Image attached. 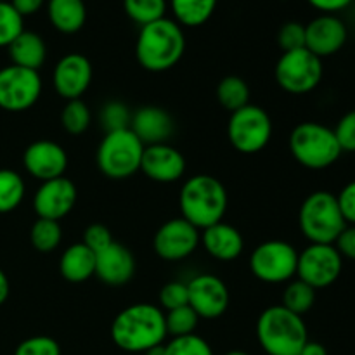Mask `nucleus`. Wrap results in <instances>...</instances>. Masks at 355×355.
I'll return each instance as SVG.
<instances>
[{"instance_id": "48", "label": "nucleus", "mask_w": 355, "mask_h": 355, "mask_svg": "<svg viewBox=\"0 0 355 355\" xmlns=\"http://www.w3.org/2000/svg\"><path fill=\"white\" fill-rule=\"evenodd\" d=\"M224 355H250V354L243 352V350H231V352H227V354H224Z\"/></svg>"}, {"instance_id": "41", "label": "nucleus", "mask_w": 355, "mask_h": 355, "mask_svg": "<svg viewBox=\"0 0 355 355\" xmlns=\"http://www.w3.org/2000/svg\"><path fill=\"white\" fill-rule=\"evenodd\" d=\"M83 245L89 250H92L94 253L103 252L104 248L114 243L113 234H111L110 229L103 224H92L85 229L83 232Z\"/></svg>"}, {"instance_id": "29", "label": "nucleus", "mask_w": 355, "mask_h": 355, "mask_svg": "<svg viewBox=\"0 0 355 355\" xmlns=\"http://www.w3.org/2000/svg\"><path fill=\"white\" fill-rule=\"evenodd\" d=\"M315 290L300 279H291L286 284L281 298V305L297 315H304L314 307Z\"/></svg>"}, {"instance_id": "28", "label": "nucleus", "mask_w": 355, "mask_h": 355, "mask_svg": "<svg viewBox=\"0 0 355 355\" xmlns=\"http://www.w3.org/2000/svg\"><path fill=\"white\" fill-rule=\"evenodd\" d=\"M26 194L24 179L10 168H0V214H10L23 203Z\"/></svg>"}, {"instance_id": "32", "label": "nucleus", "mask_w": 355, "mask_h": 355, "mask_svg": "<svg viewBox=\"0 0 355 355\" xmlns=\"http://www.w3.org/2000/svg\"><path fill=\"white\" fill-rule=\"evenodd\" d=\"M92 113L82 99L66 101L61 111V125L68 134L80 135L90 127Z\"/></svg>"}, {"instance_id": "7", "label": "nucleus", "mask_w": 355, "mask_h": 355, "mask_svg": "<svg viewBox=\"0 0 355 355\" xmlns=\"http://www.w3.org/2000/svg\"><path fill=\"white\" fill-rule=\"evenodd\" d=\"M144 148L130 128L106 132L97 148V166L107 179L125 180L141 172Z\"/></svg>"}, {"instance_id": "27", "label": "nucleus", "mask_w": 355, "mask_h": 355, "mask_svg": "<svg viewBox=\"0 0 355 355\" xmlns=\"http://www.w3.org/2000/svg\"><path fill=\"white\" fill-rule=\"evenodd\" d=\"M217 101L229 113L241 110L250 104V87L241 76L229 75L217 85Z\"/></svg>"}, {"instance_id": "46", "label": "nucleus", "mask_w": 355, "mask_h": 355, "mask_svg": "<svg viewBox=\"0 0 355 355\" xmlns=\"http://www.w3.org/2000/svg\"><path fill=\"white\" fill-rule=\"evenodd\" d=\"M298 355H328V350H326V347L322 345V343L311 342V340H309Z\"/></svg>"}, {"instance_id": "47", "label": "nucleus", "mask_w": 355, "mask_h": 355, "mask_svg": "<svg viewBox=\"0 0 355 355\" xmlns=\"http://www.w3.org/2000/svg\"><path fill=\"white\" fill-rule=\"evenodd\" d=\"M9 293H10L9 279H7L6 272H3V270L0 269V305L6 304L7 298H9Z\"/></svg>"}, {"instance_id": "1", "label": "nucleus", "mask_w": 355, "mask_h": 355, "mask_svg": "<svg viewBox=\"0 0 355 355\" xmlns=\"http://www.w3.org/2000/svg\"><path fill=\"white\" fill-rule=\"evenodd\" d=\"M165 312L158 305L134 304L123 309L111 324V340L128 354H146L165 343Z\"/></svg>"}, {"instance_id": "38", "label": "nucleus", "mask_w": 355, "mask_h": 355, "mask_svg": "<svg viewBox=\"0 0 355 355\" xmlns=\"http://www.w3.org/2000/svg\"><path fill=\"white\" fill-rule=\"evenodd\" d=\"M14 355H61V347L51 336H31L16 347Z\"/></svg>"}, {"instance_id": "42", "label": "nucleus", "mask_w": 355, "mask_h": 355, "mask_svg": "<svg viewBox=\"0 0 355 355\" xmlns=\"http://www.w3.org/2000/svg\"><path fill=\"white\" fill-rule=\"evenodd\" d=\"M336 200H338L340 210H342L343 218H345L347 225H355V180L347 184L338 194H336Z\"/></svg>"}, {"instance_id": "19", "label": "nucleus", "mask_w": 355, "mask_h": 355, "mask_svg": "<svg viewBox=\"0 0 355 355\" xmlns=\"http://www.w3.org/2000/svg\"><path fill=\"white\" fill-rule=\"evenodd\" d=\"M141 172L158 184H173L186 173V158L170 144L146 146L142 153Z\"/></svg>"}, {"instance_id": "4", "label": "nucleus", "mask_w": 355, "mask_h": 355, "mask_svg": "<svg viewBox=\"0 0 355 355\" xmlns=\"http://www.w3.org/2000/svg\"><path fill=\"white\" fill-rule=\"evenodd\" d=\"M257 340L267 355H298L309 342V331L302 315L272 305L257 321Z\"/></svg>"}, {"instance_id": "43", "label": "nucleus", "mask_w": 355, "mask_h": 355, "mask_svg": "<svg viewBox=\"0 0 355 355\" xmlns=\"http://www.w3.org/2000/svg\"><path fill=\"white\" fill-rule=\"evenodd\" d=\"M335 248L342 255V259H349L355 262V225H347L335 241Z\"/></svg>"}, {"instance_id": "8", "label": "nucleus", "mask_w": 355, "mask_h": 355, "mask_svg": "<svg viewBox=\"0 0 355 355\" xmlns=\"http://www.w3.org/2000/svg\"><path fill=\"white\" fill-rule=\"evenodd\" d=\"M272 120L263 107L246 104L231 113L227 121V139L241 155H257L263 151L272 137Z\"/></svg>"}, {"instance_id": "31", "label": "nucleus", "mask_w": 355, "mask_h": 355, "mask_svg": "<svg viewBox=\"0 0 355 355\" xmlns=\"http://www.w3.org/2000/svg\"><path fill=\"white\" fill-rule=\"evenodd\" d=\"M123 7L127 16L139 26H146L149 23L163 19L168 2L166 0H123Z\"/></svg>"}, {"instance_id": "39", "label": "nucleus", "mask_w": 355, "mask_h": 355, "mask_svg": "<svg viewBox=\"0 0 355 355\" xmlns=\"http://www.w3.org/2000/svg\"><path fill=\"white\" fill-rule=\"evenodd\" d=\"M277 42L283 52L297 51V49L305 47V24L297 23V21H288L281 26Z\"/></svg>"}, {"instance_id": "36", "label": "nucleus", "mask_w": 355, "mask_h": 355, "mask_svg": "<svg viewBox=\"0 0 355 355\" xmlns=\"http://www.w3.org/2000/svg\"><path fill=\"white\" fill-rule=\"evenodd\" d=\"M101 125L106 132H114L121 130V128L130 127L132 113L128 111V107L123 103H118V101H111V103L104 104L103 110L99 114Z\"/></svg>"}, {"instance_id": "45", "label": "nucleus", "mask_w": 355, "mask_h": 355, "mask_svg": "<svg viewBox=\"0 0 355 355\" xmlns=\"http://www.w3.org/2000/svg\"><path fill=\"white\" fill-rule=\"evenodd\" d=\"M10 6L16 9L21 17H26L38 12L45 6V0H10Z\"/></svg>"}, {"instance_id": "3", "label": "nucleus", "mask_w": 355, "mask_h": 355, "mask_svg": "<svg viewBox=\"0 0 355 355\" xmlns=\"http://www.w3.org/2000/svg\"><path fill=\"white\" fill-rule=\"evenodd\" d=\"M227 203V191L214 175L198 173L189 177L180 187V217L200 231L222 222Z\"/></svg>"}, {"instance_id": "21", "label": "nucleus", "mask_w": 355, "mask_h": 355, "mask_svg": "<svg viewBox=\"0 0 355 355\" xmlns=\"http://www.w3.org/2000/svg\"><path fill=\"white\" fill-rule=\"evenodd\" d=\"M130 128L144 146L166 144L173 134V120L159 106H142L132 114Z\"/></svg>"}, {"instance_id": "22", "label": "nucleus", "mask_w": 355, "mask_h": 355, "mask_svg": "<svg viewBox=\"0 0 355 355\" xmlns=\"http://www.w3.org/2000/svg\"><path fill=\"white\" fill-rule=\"evenodd\" d=\"M201 245L210 257L220 262H232L245 250V239L236 227L225 222H217L203 229Z\"/></svg>"}, {"instance_id": "18", "label": "nucleus", "mask_w": 355, "mask_h": 355, "mask_svg": "<svg viewBox=\"0 0 355 355\" xmlns=\"http://www.w3.org/2000/svg\"><path fill=\"white\" fill-rule=\"evenodd\" d=\"M347 38V24L336 14H321L305 24V49L319 59L329 58L342 51Z\"/></svg>"}, {"instance_id": "37", "label": "nucleus", "mask_w": 355, "mask_h": 355, "mask_svg": "<svg viewBox=\"0 0 355 355\" xmlns=\"http://www.w3.org/2000/svg\"><path fill=\"white\" fill-rule=\"evenodd\" d=\"M159 309L162 311H173V309L184 307L189 305V295H187V283H180V281H173V283L165 284L159 290L158 295Z\"/></svg>"}, {"instance_id": "11", "label": "nucleus", "mask_w": 355, "mask_h": 355, "mask_svg": "<svg viewBox=\"0 0 355 355\" xmlns=\"http://www.w3.org/2000/svg\"><path fill=\"white\" fill-rule=\"evenodd\" d=\"M44 82L38 71L9 64L0 68V110L23 113L38 103Z\"/></svg>"}, {"instance_id": "49", "label": "nucleus", "mask_w": 355, "mask_h": 355, "mask_svg": "<svg viewBox=\"0 0 355 355\" xmlns=\"http://www.w3.org/2000/svg\"><path fill=\"white\" fill-rule=\"evenodd\" d=\"M0 2H7V0H0Z\"/></svg>"}, {"instance_id": "14", "label": "nucleus", "mask_w": 355, "mask_h": 355, "mask_svg": "<svg viewBox=\"0 0 355 355\" xmlns=\"http://www.w3.org/2000/svg\"><path fill=\"white\" fill-rule=\"evenodd\" d=\"M189 307L200 319L214 321L225 314L229 307V290L220 277L214 274H198L187 283Z\"/></svg>"}, {"instance_id": "13", "label": "nucleus", "mask_w": 355, "mask_h": 355, "mask_svg": "<svg viewBox=\"0 0 355 355\" xmlns=\"http://www.w3.org/2000/svg\"><path fill=\"white\" fill-rule=\"evenodd\" d=\"M201 243L200 229L182 217L170 218L156 231L153 248L166 262H180L193 255Z\"/></svg>"}, {"instance_id": "26", "label": "nucleus", "mask_w": 355, "mask_h": 355, "mask_svg": "<svg viewBox=\"0 0 355 355\" xmlns=\"http://www.w3.org/2000/svg\"><path fill=\"white\" fill-rule=\"evenodd\" d=\"M173 21L180 26L196 28L207 23L217 9V0H168Z\"/></svg>"}, {"instance_id": "24", "label": "nucleus", "mask_w": 355, "mask_h": 355, "mask_svg": "<svg viewBox=\"0 0 355 355\" xmlns=\"http://www.w3.org/2000/svg\"><path fill=\"white\" fill-rule=\"evenodd\" d=\"M7 49H9L10 61H12L10 64L33 69V71H38L47 58V47H45L44 38L30 30L21 31L16 40Z\"/></svg>"}, {"instance_id": "6", "label": "nucleus", "mask_w": 355, "mask_h": 355, "mask_svg": "<svg viewBox=\"0 0 355 355\" xmlns=\"http://www.w3.org/2000/svg\"><path fill=\"white\" fill-rule=\"evenodd\" d=\"M290 151L309 170L329 168L343 155L333 128L318 121H304L291 130Z\"/></svg>"}, {"instance_id": "17", "label": "nucleus", "mask_w": 355, "mask_h": 355, "mask_svg": "<svg viewBox=\"0 0 355 355\" xmlns=\"http://www.w3.org/2000/svg\"><path fill=\"white\" fill-rule=\"evenodd\" d=\"M23 165L33 179L45 182V180L64 177L66 168H68V155L61 144L42 139V141L31 142L24 149Z\"/></svg>"}, {"instance_id": "25", "label": "nucleus", "mask_w": 355, "mask_h": 355, "mask_svg": "<svg viewBox=\"0 0 355 355\" xmlns=\"http://www.w3.org/2000/svg\"><path fill=\"white\" fill-rule=\"evenodd\" d=\"M45 7L52 26L64 35L80 31L87 21V7L83 0H47Z\"/></svg>"}, {"instance_id": "10", "label": "nucleus", "mask_w": 355, "mask_h": 355, "mask_svg": "<svg viewBox=\"0 0 355 355\" xmlns=\"http://www.w3.org/2000/svg\"><path fill=\"white\" fill-rule=\"evenodd\" d=\"M322 59L309 49L283 52L277 61L274 75L281 89L293 96H304L318 89L322 80Z\"/></svg>"}, {"instance_id": "16", "label": "nucleus", "mask_w": 355, "mask_h": 355, "mask_svg": "<svg viewBox=\"0 0 355 355\" xmlns=\"http://www.w3.org/2000/svg\"><path fill=\"white\" fill-rule=\"evenodd\" d=\"M94 69L89 58L78 52L66 54L55 62L52 71V85L64 101L82 99L92 82Z\"/></svg>"}, {"instance_id": "33", "label": "nucleus", "mask_w": 355, "mask_h": 355, "mask_svg": "<svg viewBox=\"0 0 355 355\" xmlns=\"http://www.w3.org/2000/svg\"><path fill=\"white\" fill-rule=\"evenodd\" d=\"M198 322H200V318H198V314L189 307V305L173 309V311H168L165 314L166 333H168L172 338L193 335L198 328Z\"/></svg>"}, {"instance_id": "15", "label": "nucleus", "mask_w": 355, "mask_h": 355, "mask_svg": "<svg viewBox=\"0 0 355 355\" xmlns=\"http://www.w3.org/2000/svg\"><path fill=\"white\" fill-rule=\"evenodd\" d=\"M78 200V191L73 180L66 177L40 182L33 194V210L38 218L59 222L69 215Z\"/></svg>"}, {"instance_id": "23", "label": "nucleus", "mask_w": 355, "mask_h": 355, "mask_svg": "<svg viewBox=\"0 0 355 355\" xmlns=\"http://www.w3.org/2000/svg\"><path fill=\"white\" fill-rule=\"evenodd\" d=\"M59 272L68 283H85L96 276V253L83 243L68 246L59 259Z\"/></svg>"}, {"instance_id": "20", "label": "nucleus", "mask_w": 355, "mask_h": 355, "mask_svg": "<svg viewBox=\"0 0 355 355\" xmlns=\"http://www.w3.org/2000/svg\"><path fill=\"white\" fill-rule=\"evenodd\" d=\"M135 274V257L127 246L111 243L96 253V276L110 286H123Z\"/></svg>"}, {"instance_id": "2", "label": "nucleus", "mask_w": 355, "mask_h": 355, "mask_svg": "<svg viewBox=\"0 0 355 355\" xmlns=\"http://www.w3.org/2000/svg\"><path fill=\"white\" fill-rule=\"evenodd\" d=\"M184 51L186 37L182 26L173 19L163 17L141 26L135 42V58L146 71H168L182 59Z\"/></svg>"}, {"instance_id": "44", "label": "nucleus", "mask_w": 355, "mask_h": 355, "mask_svg": "<svg viewBox=\"0 0 355 355\" xmlns=\"http://www.w3.org/2000/svg\"><path fill=\"white\" fill-rule=\"evenodd\" d=\"M314 9L322 14H336L340 10L347 9L354 0H307Z\"/></svg>"}, {"instance_id": "12", "label": "nucleus", "mask_w": 355, "mask_h": 355, "mask_svg": "<svg viewBox=\"0 0 355 355\" xmlns=\"http://www.w3.org/2000/svg\"><path fill=\"white\" fill-rule=\"evenodd\" d=\"M343 259L335 245H315L311 243L298 253L297 277L315 291L328 288L340 277Z\"/></svg>"}, {"instance_id": "9", "label": "nucleus", "mask_w": 355, "mask_h": 355, "mask_svg": "<svg viewBox=\"0 0 355 355\" xmlns=\"http://www.w3.org/2000/svg\"><path fill=\"white\" fill-rule=\"evenodd\" d=\"M297 248L281 239L260 243L250 255V270L267 284L290 283L297 276Z\"/></svg>"}, {"instance_id": "34", "label": "nucleus", "mask_w": 355, "mask_h": 355, "mask_svg": "<svg viewBox=\"0 0 355 355\" xmlns=\"http://www.w3.org/2000/svg\"><path fill=\"white\" fill-rule=\"evenodd\" d=\"M24 30V17L16 12L10 2H0V47H9Z\"/></svg>"}, {"instance_id": "5", "label": "nucleus", "mask_w": 355, "mask_h": 355, "mask_svg": "<svg viewBox=\"0 0 355 355\" xmlns=\"http://www.w3.org/2000/svg\"><path fill=\"white\" fill-rule=\"evenodd\" d=\"M298 225L309 243L335 245L347 227L336 194L329 191H315L309 194L298 211Z\"/></svg>"}, {"instance_id": "35", "label": "nucleus", "mask_w": 355, "mask_h": 355, "mask_svg": "<svg viewBox=\"0 0 355 355\" xmlns=\"http://www.w3.org/2000/svg\"><path fill=\"white\" fill-rule=\"evenodd\" d=\"M165 355H214L210 343L196 333L177 336L165 343Z\"/></svg>"}, {"instance_id": "40", "label": "nucleus", "mask_w": 355, "mask_h": 355, "mask_svg": "<svg viewBox=\"0 0 355 355\" xmlns=\"http://www.w3.org/2000/svg\"><path fill=\"white\" fill-rule=\"evenodd\" d=\"M342 153H355V110L343 114L333 128Z\"/></svg>"}, {"instance_id": "30", "label": "nucleus", "mask_w": 355, "mask_h": 355, "mask_svg": "<svg viewBox=\"0 0 355 355\" xmlns=\"http://www.w3.org/2000/svg\"><path fill=\"white\" fill-rule=\"evenodd\" d=\"M62 239V229L59 222L49 218H37L30 231L31 246L38 253H52L58 250Z\"/></svg>"}]
</instances>
